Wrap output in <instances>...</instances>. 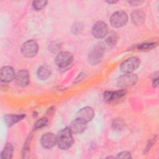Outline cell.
I'll use <instances>...</instances> for the list:
<instances>
[{
  "mask_svg": "<svg viewBox=\"0 0 159 159\" xmlns=\"http://www.w3.org/2000/svg\"><path fill=\"white\" fill-rule=\"evenodd\" d=\"M74 142L73 133L70 127H65L60 130L57 135V143L61 150L70 148Z\"/></svg>",
  "mask_w": 159,
  "mask_h": 159,
  "instance_id": "1",
  "label": "cell"
},
{
  "mask_svg": "<svg viewBox=\"0 0 159 159\" xmlns=\"http://www.w3.org/2000/svg\"><path fill=\"white\" fill-rule=\"evenodd\" d=\"M105 47L103 43H97L94 45L89 50L88 53V61L92 65H96L100 63L104 57Z\"/></svg>",
  "mask_w": 159,
  "mask_h": 159,
  "instance_id": "2",
  "label": "cell"
},
{
  "mask_svg": "<svg viewBox=\"0 0 159 159\" xmlns=\"http://www.w3.org/2000/svg\"><path fill=\"white\" fill-rule=\"evenodd\" d=\"M39 51V45L36 41L30 39L25 42L21 46L20 52L22 55L27 58L35 57Z\"/></svg>",
  "mask_w": 159,
  "mask_h": 159,
  "instance_id": "3",
  "label": "cell"
},
{
  "mask_svg": "<svg viewBox=\"0 0 159 159\" xmlns=\"http://www.w3.org/2000/svg\"><path fill=\"white\" fill-rule=\"evenodd\" d=\"M140 60L136 57L128 58L120 65V70L124 73H132L140 66Z\"/></svg>",
  "mask_w": 159,
  "mask_h": 159,
  "instance_id": "4",
  "label": "cell"
},
{
  "mask_svg": "<svg viewBox=\"0 0 159 159\" xmlns=\"http://www.w3.org/2000/svg\"><path fill=\"white\" fill-rule=\"evenodd\" d=\"M128 22V16L123 11H118L114 12L110 17L111 25L116 28L122 27Z\"/></svg>",
  "mask_w": 159,
  "mask_h": 159,
  "instance_id": "5",
  "label": "cell"
},
{
  "mask_svg": "<svg viewBox=\"0 0 159 159\" xmlns=\"http://www.w3.org/2000/svg\"><path fill=\"white\" fill-rule=\"evenodd\" d=\"M73 60L72 53L67 51H62L58 53L55 58V63L60 68H65Z\"/></svg>",
  "mask_w": 159,
  "mask_h": 159,
  "instance_id": "6",
  "label": "cell"
},
{
  "mask_svg": "<svg viewBox=\"0 0 159 159\" xmlns=\"http://www.w3.org/2000/svg\"><path fill=\"white\" fill-rule=\"evenodd\" d=\"M138 80V77L134 73H125L120 76L117 80V84L120 88H127L135 85Z\"/></svg>",
  "mask_w": 159,
  "mask_h": 159,
  "instance_id": "7",
  "label": "cell"
},
{
  "mask_svg": "<svg viewBox=\"0 0 159 159\" xmlns=\"http://www.w3.org/2000/svg\"><path fill=\"white\" fill-rule=\"evenodd\" d=\"M108 34V27L106 22L102 20L96 22L92 28L93 35L98 39L104 38Z\"/></svg>",
  "mask_w": 159,
  "mask_h": 159,
  "instance_id": "8",
  "label": "cell"
},
{
  "mask_svg": "<svg viewBox=\"0 0 159 159\" xmlns=\"http://www.w3.org/2000/svg\"><path fill=\"white\" fill-rule=\"evenodd\" d=\"M126 90L121 89L117 91H107L103 94L104 100L108 103H114L122 99L126 94Z\"/></svg>",
  "mask_w": 159,
  "mask_h": 159,
  "instance_id": "9",
  "label": "cell"
},
{
  "mask_svg": "<svg viewBox=\"0 0 159 159\" xmlns=\"http://www.w3.org/2000/svg\"><path fill=\"white\" fill-rule=\"evenodd\" d=\"M40 143L44 148L50 149L57 143V136L52 132H46L41 137Z\"/></svg>",
  "mask_w": 159,
  "mask_h": 159,
  "instance_id": "10",
  "label": "cell"
},
{
  "mask_svg": "<svg viewBox=\"0 0 159 159\" xmlns=\"http://www.w3.org/2000/svg\"><path fill=\"white\" fill-rule=\"evenodd\" d=\"M16 74L14 68L10 66H5L1 68L0 71V79L4 83H9L15 79Z\"/></svg>",
  "mask_w": 159,
  "mask_h": 159,
  "instance_id": "11",
  "label": "cell"
},
{
  "mask_svg": "<svg viewBox=\"0 0 159 159\" xmlns=\"http://www.w3.org/2000/svg\"><path fill=\"white\" fill-rule=\"evenodd\" d=\"M94 116V111L91 107L86 106L81 108L76 114V118L86 122L91 121Z\"/></svg>",
  "mask_w": 159,
  "mask_h": 159,
  "instance_id": "12",
  "label": "cell"
},
{
  "mask_svg": "<svg viewBox=\"0 0 159 159\" xmlns=\"http://www.w3.org/2000/svg\"><path fill=\"white\" fill-rule=\"evenodd\" d=\"M16 83L20 86L24 87L29 84L30 82V76L29 71L26 70H20L19 71L15 77Z\"/></svg>",
  "mask_w": 159,
  "mask_h": 159,
  "instance_id": "13",
  "label": "cell"
},
{
  "mask_svg": "<svg viewBox=\"0 0 159 159\" xmlns=\"http://www.w3.org/2000/svg\"><path fill=\"white\" fill-rule=\"evenodd\" d=\"M87 127V122L76 118L71 122L69 127L73 134H80L83 133L86 129Z\"/></svg>",
  "mask_w": 159,
  "mask_h": 159,
  "instance_id": "14",
  "label": "cell"
},
{
  "mask_svg": "<svg viewBox=\"0 0 159 159\" xmlns=\"http://www.w3.org/2000/svg\"><path fill=\"white\" fill-rule=\"evenodd\" d=\"M25 117V114H9L6 115L4 117V122L8 127H11L15 124L22 120Z\"/></svg>",
  "mask_w": 159,
  "mask_h": 159,
  "instance_id": "15",
  "label": "cell"
},
{
  "mask_svg": "<svg viewBox=\"0 0 159 159\" xmlns=\"http://www.w3.org/2000/svg\"><path fill=\"white\" fill-rule=\"evenodd\" d=\"M131 20L132 22L137 25L142 24L145 20V14L140 9H136L131 14Z\"/></svg>",
  "mask_w": 159,
  "mask_h": 159,
  "instance_id": "16",
  "label": "cell"
},
{
  "mask_svg": "<svg viewBox=\"0 0 159 159\" xmlns=\"http://www.w3.org/2000/svg\"><path fill=\"white\" fill-rule=\"evenodd\" d=\"M52 71L50 67L46 65L40 66L37 71V75L39 80H46L51 75Z\"/></svg>",
  "mask_w": 159,
  "mask_h": 159,
  "instance_id": "17",
  "label": "cell"
},
{
  "mask_svg": "<svg viewBox=\"0 0 159 159\" xmlns=\"http://www.w3.org/2000/svg\"><path fill=\"white\" fill-rule=\"evenodd\" d=\"M119 37L116 32H111L107 36L104 43H103L105 48H112L116 44Z\"/></svg>",
  "mask_w": 159,
  "mask_h": 159,
  "instance_id": "18",
  "label": "cell"
},
{
  "mask_svg": "<svg viewBox=\"0 0 159 159\" xmlns=\"http://www.w3.org/2000/svg\"><path fill=\"white\" fill-rule=\"evenodd\" d=\"M14 148L11 143H6L1 153V159H10L12 157Z\"/></svg>",
  "mask_w": 159,
  "mask_h": 159,
  "instance_id": "19",
  "label": "cell"
},
{
  "mask_svg": "<svg viewBox=\"0 0 159 159\" xmlns=\"http://www.w3.org/2000/svg\"><path fill=\"white\" fill-rule=\"evenodd\" d=\"M125 122L120 117H117L113 119L112 122V127L115 130H121L124 127Z\"/></svg>",
  "mask_w": 159,
  "mask_h": 159,
  "instance_id": "20",
  "label": "cell"
},
{
  "mask_svg": "<svg viewBox=\"0 0 159 159\" xmlns=\"http://www.w3.org/2000/svg\"><path fill=\"white\" fill-rule=\"evenodd\" d=\"M157 43L154 42H144L142 43H140L136 46V48L140 50H151L155 48L157 46Z\"/></svg>",
  "mask_w": 159,
  "mask_h": 159,
  "instance_id": "21",
  "label": "cell"
},
{
  "mask_svg": "<svg viewBox=\"0 0 159 159\" xmlns=\"http://www.w3.org/2000/svg\"><path fill=\"white\" fill-rule=\"evenodd\" d=\"M48 123V119L46 117H42L40 119L37 120L34 125V130H38L40 129L42 127H45Z\"/></svg>",
  "mask_w": 159,
  "mask_h": 159,
  "instance_id": "22",
  "label": "cell"
},
{
  "mask_svg": "<svg viewBox=\"0 0 159 159\" xmlns=\"http://www.w3.org/2000/svg\"><path fill=\"white\" fill-rule=\"evenodd\" d=\"M47 2V1H34L32 7L36 11H40L45 7Z\"/></svg>",
  "mask_w": 159,
  "mask_h": 159,
  "instance_id": "23",
  "label": "cell"
},
{
  "mask_svg": "<svg viewBox=\"0 0 159 159\" xmlns=\"http://www.w3.org/2000/svg\"><path fill=\"white\" fill-rule=\"evenodd\" d=\"M83 25L80 22H76L75 23L71 28V31L74 34H78L81 33V32L83 30Z\"/></svg>",
  "mask_w": 159,
  "mask_h": 159,
  "instance_id": "24",
  "label": "cell"
},
{
  "mask_svg": "<svg viewBox=\"0 0 159 159\" xmlns=\"http://www.w3.org/2000/svg\"><path fill=\"white\" fill-rule=\"evenodd\" d=\"M156 140H157V136L156 135H154L152 139H150L148 140V143L147 144V146H146L145 148L144 149V153H147L150 150V149L152 148L153 145L155 144Z\"/></svg>",
  "mask_w": 159,
  "mask_h": 159,
  "instance_id": "25",
  "label": "cell"
},
{
  "mask_svg": "<svg viewBox=\"0 0 159 159\" xmlns=\"http://www.w3.org/2000/svg\"><path fill=\"white\" fill-rule=\"evenodd\" d=\"M60 43L57 41H54L50 45V47H49V50L53 53H55L57 52L59 48H60Z\"/></svg>",
  "mask_w": 159,
  "mask_h": 159,
  "instance_id": "26",
  "label": "cell"
},
{
  "mask_svg": "<svg viewBox=\"0 0 159 159\" xmlns=\"http://www.w3.org/2000/svg\"><path fill=\"white\" fill-rule=\"evenodd\" d=\"M116 158H132V156L129 152L124 151L118 153Z\"/></svg>",
  "mask_w": 159,
  "mask_h": 159,
  "instance_id": "27",
  "label": "cell"
},
{
  "mask_svg": "<svg viewBox=\"0 0 159 159\" xmlns=\"http://www.w3.org/2000/svg\"><path fill=\"white\" fill-rule=\"evenodd\" d=\"M128 2L132 6H140L142 4H143L144 2V1H128Z\"/></svg>",
  "mask_w": 159,
  "mask_h": 159,
  "instance_id": "28",
  "label": "cell"
},
{
  "mask_svg": "<svg viewBox=\"0 0 159 159\" xmlns=\"http://www.w3.org/2000/svg\"><path fill=\"white\" fill-rule=\"evenodd\" d=\"M84 75H85V74H84V73H80V74L78 75V76L76 77V78L75 80L74 83H76L79 82L80 81L82 80L83 78L84 77Z\"/></svg>",
  "mask_w": 159,
  "mask_h": 159,
  "instance_id": "29",
  "label": "cell"
},
{
  "mask_svg": "<svg viewBox=\"0 0 159 159\" xmlns=\"http://www.w3.org/2000/svg\"><path fill=\"white\" fill-rule=\"evenodd\" d=\"M152 84H153V86L154 88H157L158 86V76L155 77L153 79Z\"/></svg>",
  "mask_w": 159,
  "mask_h": 159,
  "instance_id": "30",
  "label": "cell"
},
{
  "mask_svg": "<svg viewBox=\"0 0 159 159\" xmlns=\"http://www.w3.org/2000/svg\"><path fill=\"white\" fill-rule=\"evenodd\" d=\"M54 109H55L54 107H53V106H52L51 107H50V108L48 109L47 113H48V114H51L52 112H53V111H54Z\"/></svg>",
  "mask_w": 159,
  "mask_h": 159,
  "instance_id": "31",
  "label": "cell"
},
{
  "mask_svg": "<svg viewBox=\"0 0 159 159\" xmlns=\"http://www.w3.org/2000/svg\"><path fill=\"white\" fill-rule=\"evenodd\" d=\"M106 2L109 4H114L118 2V1H107Z\"/></svg>",
  "mask_w": 159,
  "mask_h": 159,
  "instance_id": "32",
  "label": "cell"
},
{
  "mask_svg": "<svg viewBox=\"0 0 159 159\" xmlns=\"http://www.w3.org/2000/svg\"><path fill=\"white\" fill-rule=\"evenodd\" d=\"M37 115H38V114H37V112L36 111H34V112H33V116H34V117H36L37 116Z\"/></svg>",
  "mask_w": 159,
  "mask_h": 159,
  "instance_id": "33",
  "label": "cell"
}]
</instances>
